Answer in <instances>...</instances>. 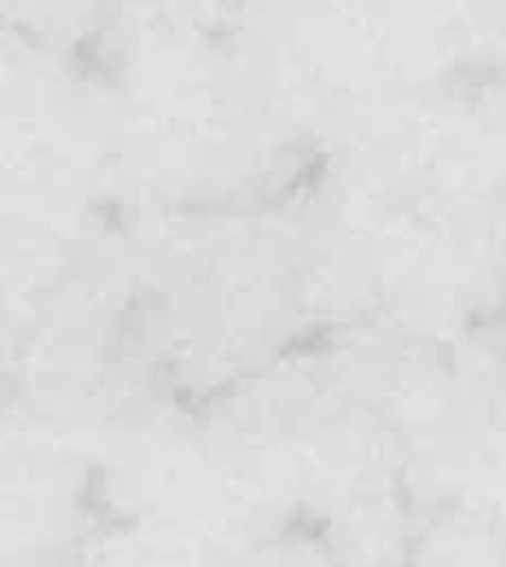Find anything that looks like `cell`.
I'll return each instance as SVG.
<instances>
[]
</instances>
